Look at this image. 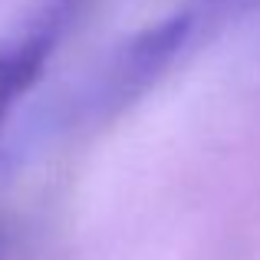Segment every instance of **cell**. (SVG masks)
Instances as JSON below:
<instances>
[{"label":"cell","mask_w":260,"mask_h":260,"mask_svg":"<svg viewBox=\"0 0 260 260\" xmlns=\"http://www.w3.org/2000/svg\"><path fill=\"white\" fill-rule=\"evenodd\" d=\"M191 30V17L178 13V17L165 20V23L152 26V30L139 33L135 40H128L125 50L115 56V63L109 66L106 79H102L95 102L99 106H122L135 92H142L161 70L168 66V59L178 53V46L184 43Z\"/></svg>","instance_id":"1"},{"label":"cell","mask_w":260,"mask_h":260,"mask_svg":"<svg viewBox=\"0 0 260 260\" xmlns=\"http://www.w3.org/2000/svg\"><path fill=\"white\" fill-rule=\"evenodd\" d=\"M66 20H70V0H53L43 13H37L33 23L0 43V125L20 102V95L40 79Z\"/></svg>","instance_id":"2"},{"label":"cell","mask_w":260,"mask_h":260,"mask_svg":"<svg viewBox=\"0 0 260 260\" xmlns=\"http://www.w3.org/2000/svg\"><path fill=\"white\" fill-rule=\"evenodd\" d=\"M10 241H13V231L7 221H0V260H7V254H10Z\"/></svg>","instance_id":"3"}]
</instances>
